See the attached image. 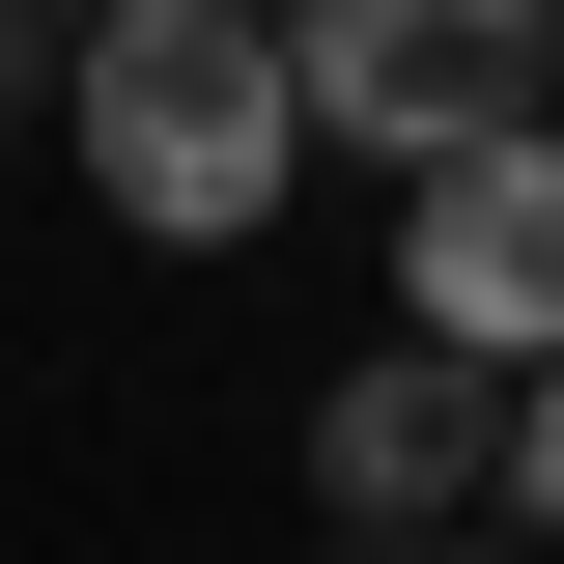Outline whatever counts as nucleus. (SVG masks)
<instances>
[{"label":"nucleus","instance_id":"f257e3e1","mask_svg":"<svg viewBox=\"0 0 564 564\" xmlns=\"http://www.w3.org/2000/svg\"><path fill=\"white\" fill-rule=\"evenodd\" d=\"M57 141L141 254H254L282 170H311V85H282V0H85L57 29Z\"/></svg>","mask_w":564,"mask_h":564},{"label":"nucleus","instance_id":"f03ea898","mask_svg":"<svg viewBox=\"0 0 564 564\" xmlns=\"http://www.w3.org/2000/svg\"><path fill=\"white\" fill-rule=\"evenodd\" d=\"M282 85L367 170H452V141L564 113V0H282Z\"/></svg>","mask_w":564,"mask_h":564},{"label":"nucleus","instance_id":"7ed1b4c3","mask_svg":"<svg viewBox=\"0 0 564 564\" xmlns=\"http://www.w3.org/2000/svg\"><path fill=\"white\" fill-rule=\"evenodd\" d=\"M395 339H452V367H564V113L395 170Z\"/></svg>","mask_w":564,"mask_h":564},{"label":"nucleus","instance_id":"20e7f679","mask_svg":"<svg viewBox=\"0 0 564 564\" xmlns=\"http://www.w3.org/2000/svg\"><path fill=\"white\" fill-rule=\"evenodd\" d=\"M480 480H508V367L395 339V367L311 395V508H339V536H423V508H480Z\"/></svg>","mask_w":564,"mask_h":564},{"label":"nucleus","instance_id":"39448f33","mask_svg":"<svg viewBox=\"0 0 564 564\" xmlns=\"http://www.w3.org/2000/svg\"><path fill=\"white\" fill-rule=\"evenodd\" d=\"M480 508H508V536H564V367H508V480H480Z\"/></svg>","mask_w":564,"mask_h":564},{"label":"nucleus","instance_id":"423d86ee","mask_svg":"<svg viewBox=\"0 0 564 564\" xmlns=\"http://www.w3.org/2000/svg\"><path fill=\"white\" fill-rule=\"evenodd\" d=\"M0 113H57V0H0Z\"/></svg>","mask_w":564,"mask_h":564},{"label":"nucleus","instance_id":"0eeeda50","mask_svg":"<svg viewBox=\"0 0 564 564\" xmlns=\"http://www.w3.org/2000/svg\"><path fill=\"white\" fill-rule=\"evenodd\" d=\"M423 564H564V536H423Z\"/></svg>","mask_w":564,"mask_h":564},{"label":"nucleus","instance_id":"6e6552de","mask_svg":"<svg viewBox=\"0 0 564 564\" xmlns=\"http://www.w3.org/2000/svg\"><path fill=\"white\" fill-rule=\"evenodd\" d=\"M311 564H423V536H311Z\"/></svg>","mask_w":564,"mask_h":564},{"label":"nucleus","instance_id":"1a4fd4ad","mask_svg":"<svg viewBox=\"0 0 564 564\" xmlns=\"http://www.w3.org/2000/svg\"><path fill=\"white\" fill-rule=\"evenodd\" d=\"M57 29H85V0H57Z\"/></svg>","mask_w":564,"mask_h":564}]
</instances>
